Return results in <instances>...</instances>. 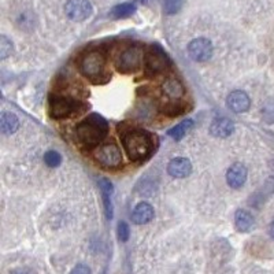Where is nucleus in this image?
Instances as JSON below:
<instances>
[{"label":"nucleus","mask_w":274,"mask_h":274,"mask_svg":"<svg viewBox=\"0 0 274 274\" xmlns=\"http://www.w3.org/2000/svg\"><path fill=\"white\" fill-rule=\"evenodd\" d=\"M248 170L243 163H233L226 171V183L230 188L239 189L246 184Z\"/></svg>","instance_id":"obj_8"},{"label":"nucleus","mask_w":274,"mask_h":274,"mask_svg":"<svg viewBox=\"0 0 274 274\" xmlns=\"http://www.w3.org/2000/svg\"><path fill=\"white\" fill-rule=\"evenodd\" d=\"M263 120L266 121L268 124H273L274 122V100L270 99L268 102L263 104L262 109Z\"/></svg>","instance_id":"obj_24"},{"label":"nucleus","mask_w":274,"mask_h":274,"mask_svg":"<svg viewBox=\"0 0 274 274\" xmlns=\"http://www.w3.org/2000/svg\"><path fill=\"white\" fill-rule=\"evenodd\" d=\"M234 225L239 232H250L255 225L252 214L247 210H237L234 214Z\"/></svg>","instance_id":"obj_18"},{"label":"nucleus","mask_w":274,"mask_h":274,"mask_svg":"<svg viewBox=\"0 0 274 274\" xmlns=\"http://www.w3.org/2000/svg\"><path fill=\"white\" fill-rule=\"evenodd\" d=\"M226 106L236 114H241L250 110L251 100L244 91H233L229 93L228 99H226Z\"/></svg>","instance_id":"obj_9"},{"label":"nucleus","mask_w":274,"mask_h":274,"mask_svg":"<svg viewBox=\"0 0 274 274\" xmlns=\"http://www.w3.org/2000/svg\"><path fill=\"white\" fill-rule=\"evenodd\" d=\"M12 43L7 39L4 34L0 36V59L4 61L12 54Z\"/></svg>","instance_id":"obj_21"},{"label":"nucleus","mask_w":274,"mask_h":274,"mask_svg":"<svg viewBox=\"0 0 274 274\" xmlns=\"http://www.w3.org/2000/svg\"><path fill=\"white\" fill-rule=\"evenodd\" d=\"M184 4V0H163V10L167 15L177 14Z\"/></svg>","instance_id":"obj_22"},{"label":"nucleus","mask_w":274,"mask_h":274,"mask_svg":"<svg viewBox=\"0 0 274 274\" xmlns=\"http://www.w3.org/2000/svg\"><path fill=\"white\" fill-rule=\"evenodd\" d=\"M19 128V120L15 114H12L10 111H4L0 115V131L3 135L10 136L12 133H15Z\"/></svg>","instance_id":"obj_17"},{"label":"nucleus","mask_w":274,"mask_h":274,"mask_svg":"<svg viewBox=\"0 0 274 274\" xmlns=\"http://www.w3.org/2000/svg\"><path fill=\"white\" fill-rule=\"evenodd\" d=\"M212 54H214L212 43L206 37L194 39L188 44V55L195 62H207L208 59H211Z\"/></svg>","instance_id":"obj_5"},{"label":"nucleus","mask_w":274,"mask_h":274,"mask_svg":"<svg viewBox=\"0 0 274 274\" xmlns=\"http://www.w3.org/2000/svg\"><path fill=\"white\" fill-rule=\"evenodd\" d=\"M70 274H91V270H89V268L85 266V265H77V266L70 272Z\"/></svg>","instance_id":"obj_26"},{"label":"nucleus","mask_w":274,"mask_h":274,"mask_svg":"<svg viewBox=\"0 0 274 274\" xmlns=\"http://www.w3.org/2000/svg\"><path fill=\"white\" fill-rule=\"evenodd\" d=\"M269 234H270V237H273L274 239V221L270 223V228H269Z\"/></svg>","instance_id":"obj_27"},{"label":"nucleus","mask_w":274,"mask_h":274,"mask_svg":"<svg viewBox=\"0 0 274 274\" xmlns=\"http://www.w3.org/2000/svg\"><path fill=\"white\" fill-rule=\"evenodd\" d=\"M144 61V51L141 47L132 46L126 48L118 58L117 68L121 73H135L141 68Z\"/></svg>","instance_id":"obj_4"},{"label":"nucleus","mask_w":274,"mask_h":274,"mask_svg":"<svg viewBox=\"0 0 274 274\" xmlns=\"http://www.w3.org/2000/svg\"><path fill=\"white\" fill-rule=\"evenodd\" d=\"M95 158L100 165L106 167H118L122 163V155L121 149L118 148L117 144H104L99 147L95 152Z\"/></svg>","instance_id":"obj_6"},{"label":"nucleus","mask_w":274,"mask_h":274,"mask_svg":"<svg viewBox=\"0 0 274 274\" xmlns=\"http://www.w3.org/2000/svg\"><path fill=\"white\" fill-rule=\"evenodd\" d=\"M97 184H99V188H100V192H102L106 218L111 219L113 214H114V208H113V191H114V187H113L111 181L107 180V178H99Z\"/></svg>","instance_id":"obj_12"},{"label":"nucleus","mask_w":274,"mask_h":274,"mask_svg":"<svg viewBox=\"0 0 274 274\" xmlns=\"http://www.w3.org/2000/svg\"><path fill=\"white\" fill-rule=\"evenodd\" d=\"M154 214V208L149 203H147V202L138 203L132 212V222L136 223V225H145V223L152 221Z\"/></svg>","instance_id":"obj_13"},{"label":"nucleus","mask_w":274,"mask_h":274,"mask_svg":"<svg viewBox=\"0 0 274 274\" xmlns=\"http://www.w3.org/2000/svg\"><path fill=\"white\" fill-rule=\"evenodd\" d=\"M162 91L165 93L166 96L171 99V100H180L181 97L184 96L185 93V88L184 85L177 80V78H173V77H169L163 81L162 84Z\"/></svg>","instance_id":"obj_15"},{"label":"nucleus","mask_w":274,"mask_h":274,"mask_svg":"<svg viewBox=\"0 0 274 274\" xmlns=\"http://www.w3.org/2000/svg\"><path fill=\"white\" fill-rule=\"evenodd\" d=\"M44 162L50 167H58L62 163V156L57 151H47L44 154Z\"/></svg>","instance_id":"obj_23"},{"label":"nucleus","mask_w":274,"mask_h":274,"mask_svg":"<svg viewBox=\"0 0 274 274\" xmlns=\"http://www.w3.org/2000/svg\"><path fill=\"white\" fill-rule=\"evenodd\" d=\"M167 173L174 178H185L192 173V163L191 160L183 156H178L170 160L167 166Z\"/></svg>","instance_id":"obj_11"},{"label":"nucleus","mask_w":274,"mask_h":274,"mask_svg":"<svg viewBox=\"0 0 274 274\" xmlns=\"http://www.w3.org/2000/svg\"><path fill=\"white\" fill-rule=\"evenodd\" d=\"M65 12L71 21L82 22L91 17L93 7L88 0H68L65 6Z\"/></svg>","instance_id":"obj_7"},{"label":"nucleus","mask_w":274,"mask_h":274,"mask_svg":"<svg viewBox=\"0 0 274 274\" xmlns=\"http://www.w3.org/2000/svg\"><path fill=\"white\" fill-rule=\"evenodd\" d=\"M169 65V59L162 50H152L147 59V70L149 73L162 71Z\"/></svg>","instance_id":"obj_14"},{"label":"nucleus","mask_w":274,"mask_h":274,"mask_svg":"<svg viewBox=\"0 0 274 274\" xmlns=\"http://www.w3.org/2000/svg\"><path fill=\"white\" fill-rule=\"evenodd\" d=\"M77 109L75 103L66 97H57L51 102V115L54 118H66L68 115H71Z\"/></svg>","instance_id":"obj_10"},{"label":"nucleus","mask_w":274,"mask_h":274,"mask_svg":"<svg viewBox=\"0 0 274 274\" xmlns=\"http://www.w3.org/2000/svg\"><path fill=\"white\" fill-rule=\"evenodd\" d=\"M192 126H194V121L188 118V120L180 122L178 125L173 126L170 131H167V135L170 137H173L174 140H181Z\"/></svg>","instance_id":"obj_19"},{"label":"nucleus","mask_w":274,"mask_h":274,"mask_svg":"<svg viewBox=\"0 0 274 274\" xmlns=\"http://www.w3.org/2000/svg\"><path fill=\"white\" fill-rule=\"evenodd\" d=\"M124 147L132 160H143L152 152L154 141L147 132L131 131L124 136Z\"/></svg>","instance_id":"obj_2"},{"label":"nucleus","mask_w":274,"mask_h":274,"mask_svg":"<svg viewBox=\"0 0 274 274\" xmlns=\"http://www.w3.org/2000/svg\"><path fill=\"white\" fill-rule=\"evenodd\" d=\"M129 236H131V229H129V225L124 221H121L118 223V239L121 241H128L129 239Z\"/></svg>","instance_id":"obj_25"},{"label":"nucleus","mask_w":274,"mask_h":274,"mask_svg":"<svg viewBox=\"0 0 274 274\" xmlns=\"http://www.w3.org/2000/svg\"><path fill=\"white\" fill-rule=\"evenodd\" d=\"M234 132V124L228 118H218L210 126V133L214 137L225 138Z\"/></svg>","instance_id":"obj_16"},{"label":"nucleus","mask_w":274,"mask_h":274,"mask_svg":"<svg viewBox=\"0 0 274 274\" xmlns=\"http://www.w3.org/2000/svg\"><path fill=\"white\" fill-rule=\"evenodd\" d=\"M81 71L88 78L93 81H100L106 74V59L102 52L91 51L85 54L80 62Z\"/></svg>","instance_id":"obj_3"},{"label":"nucleus","mask_w":274,"mask_h":274,"mask_svg":"<svg viewBox=\"0 0 274 274\" xmlns=\"http://www.w3.org/2000/svg\"><path fill=\"white\" fill-rule=\"evenodd\" d=\"M109 131L107 121L99 114H91L75 129V135L86 147H93L102 141Z\"/></svg>","instance_id":"obj_1"},{"label":"nucleus","mask_w":274,"mask_h":274,"mask_svg":"<svg viewBox=\"0 0 274 274\" xmlns=\"http://www.w3.org/2000/svg\"><path fill=\"white\" fill-rule=\"evenodd\" d=\"M136 11V7L132 3H122V4H118L115 6L111 11H110V15L114 18H126L131 17L132 14H135Z\"/></svg>","instance_id":"obj_20"},{"label":"nucleus","mask_w":274,"mask_h":274,"mask_svg":"<svg viewBox=\"0 0 274 274\" xmlns=\"http://www.w3.org/2000/svg\"><path fill=\"white\" fill-rule=\"evenodd\" d=\"M141 1H147V0H141Z\"/></svg>","instance_id":"obj_28"}]
</instances>
